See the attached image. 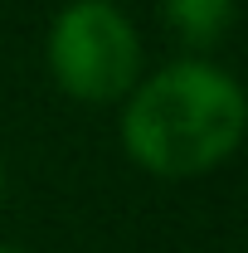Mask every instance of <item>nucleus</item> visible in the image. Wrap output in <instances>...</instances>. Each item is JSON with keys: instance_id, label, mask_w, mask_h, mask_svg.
<instances>
[{"instance_id": "5", "label": "nucleus", "mask_w": 248, "mask_h": 253, "mask_svg": "<svg viewBox=\"0 0 248 253\" xmlns=\"http://www.w3.org/2000/svg\"><path fill=\"white\" fill-rule=\"evenodd\" d=\"M0 253H25V249H15V244H0Z\"/></svg>"}, {"instance_id": "1", "label": "nucleus", "mask_w": 248, "mask_h": 253, "mask_svg": "<svg viewBox=\"0 0 248 253\" xmlns=\"http://www.w3.org/2000/svg\"><path fill=\"white\" fill-rule=\"evenodd\" d=\"M122 151L146 175L190 180L239 151L248 126L244 88L205 54L170 59L146 73L122 102Z\"/></svg>"}, {"instance_id": "4", "label": "nucleus", "mask_w": 248, "mask_h": 253, "mask_svg": "<svg viewBox=\"0 0 248 253\" xmlns=\"http://www.w3.org/2000/svg\"><path fill=\"white\" fill-rule=\"evenodd\" d=\"M0 205H5V156H0Z\"/></svg>"}, {"instance_id": "3", "label": "nucleus", "mask_w": 248, "mask_h": 253, "mask_svg": "<svg viewBox=\"0 0 248 253\" xmlns=\"http://www.w3.org/2000/svg\"><path fill=\"white\" fill-rule=\"evenodd\" d=\"M239 0H161V20L185 49H214L234 30Z\"/></svg>"}, {"instance_id": "2", "label": "nucleus", "mask_w": 248, "mask_h": 253, "mask_svg": "<svg viewBox=\"0 0 248 253\" xmlns=\"http://www.w3.org/2000/svg\"><path fill=\"white\" fill-rule=\"evenodd\" d=\"M49 73L73 102H126L141 83V34L117 0H68L49 20Z\"/></svg>"}]
</instances>
